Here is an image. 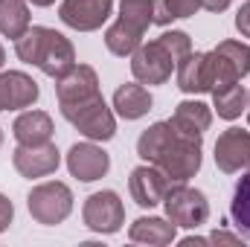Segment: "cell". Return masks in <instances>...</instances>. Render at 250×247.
I'll list each match as a JSON object with an SVG mask.
<instances>
[{
	"mask_svg": "<svg viewBox=\"0 0 250 247\" xmlns=\"http://www.w3.org/2000/svg\"><path fill=\"white\" fill-rule=\"evenodd\" d=\"M56 96L64 120L87 140L105 143L117 134L114 111L105 105L99 76L90 64H73L62 79H56Z\"/></svg>",
	"mask_w": 250,
	"mask_h": 247,
	"instance_id": "obj_1",
	"label": "cell"
},
{
	"mask_svg": "<svg viewBox=\"0 0 250 247\" xmlns=\"http://www.w3.org/2000/svg\"><path fill=\"white\" fill-rule=\"evenodd\" d=\"M137 154L157 166L172 184H187L189 178L198 175L201 169V140H192L175 131V125L169 123H154L148 125L140 140H137Z\"/></svg>",
	"mask_w": 250,
	"mask_h": 247,
	"instance_id": "obj_2",
	"label": "cell"
},
{
	"mask_svg": "<svg viewBox=\"0 0 250 247\" xmlns=\"http://www.w3.org/2000/svg\"><path fill=\"white\" fill-rule=\"evenodd\" d=\"M15 53L23 64L38 67L50 79H62L76 64V50H73L70 38H64L62 32H56L50 26H29L15 41Z\"/></svg>",
	"mask_w": 250,
	"mask_h": 247,
	"instance_id": "obj_3",
	"label": "cell"
},
{
	"mask_svg": "<svg viewBox=\"0 0 250 247\" xmlns=\"http://www.w3.org/2000/svg\"><path fill=\"white\" fill-rule=\"evenodd\" d=\"M154 23V0H120V18L105 32V47L114 56H131L140 44L146 29Z\"/></svg>",
	"mask_w": 250,
	"mask_h": 247,
	"instance_id": "obj_4",
	"label": "cell"
},
{
	"mask_svg": "<svg viewBox=\"0 0 250 247\" xmlns=\"http://www.w3.org/2000/svg\"><path fill=\"white\" fill-rule=\"evenodd\" d=\"M163 209H166V218L175 227H187V230H198L209 218V201H207V195L201 189H192L187 184L169 186V192L163 198Z\"/></svg>",
	"mask_w": 250,
	"mask_h": 247,
	"instance_id": "obj_5",
	"label": "cell"
},
{
	"mask_svg": "<svg viewBox=\"0 0 250 247\" xmlns=\"http://www.w3.org/2000/svg\"><path fill=\"white\" fill-rule=\"evenodd\" d=\"M26 206H29V215L44 224V227H56L67 221V215L73 212V192L70 186L62 181H50V184H38L29 198H26Z\"/></svg>",
	"mask_w": 250,
	"mask_h": 247,
	"instance_id": "obj_6",
	"label": "cell"
},
{
	"mask_svg": "<svg viewBox=\"0 0 250 247\" xmlns=\"http://www.w3.org/2000/svg\"><path fill=\"white\" fill-rule=\"evenodd\" d=\"M207 59H209L212 90L239 84L250 73V47L245 41H221L215 50L207 53Z\"/></svg>",
	"mask_w": 250,
	"mask_h": 247,
	"instance_id": "obj_7",
	"label": "cell"
},
{
	"mask_svg": "<svg viewBox=\"0 0 250 247\" xmlns=\"http://www.w3.org/2000/svg\"><path fill=\"white\" fill-rule=\"evenodd\" d=\"M82 221L87 230L99 233V236H111V233H120L125 224V206L120 201L117 192L111 189H102V192H93L84 206H82Z\"/></svg>",
	"mask_w": 250,
	"mask_h": 247,
	"instance_id": "obj_8",
	"label": "cell"
},
{
	"mask_svg": "<svg viewBox=\"0 0 250 247\" xmlns=\"http://www.w3.org/2000/svg\"><path fill=\"white\" fill-rule=\"evenodd\" d=\"M175 67H178V62L169 56V50L160 41L140 44L131 53V73L140 84H163V82H169Z\"/></svg>",
	"mask_w": 250,
	"mask_h": 247,
	"instance_id": "obj_9",
	"label": "cell"
},
{
	"mask_svg": "<svg viewBox=\"0 0 250 247\" xmlns=\"http://www.w3.org/2000/svg\"><path fill=\"white\" fill-rule=\"evenodd\" d=\"M114 12V0H62L59 18L76 32L99 29Z\"/></svg>",
	"mask_w": 250,
	"mask_h": 247,
	"instance_id": "obj_10",
	"label": "cell"
},
{
	"mask_svg": "<svg viewBox=\"0 0 250 247\" xmlns=\"http://www.w3.org/2000/svg\"><path fill=\"white\" fill-rule=\"evenodd\" d=\"M59 163H62V154L53 145V140L41 143V145H18L12 151V166L18 169L21 178H29V181L53 175L59 169Z\"/></svg>",
	"mask_w": 250,
	"mask_h": 247,
	"instance_id": "obj_11",
	"label": "cell"
},
{
	"mask_svg": "<svg viewBox=\"0 0 250 247\" xmlns=\"http://www.w3.org/2000/svg\"><path fill=\"white\" fill-rule=\"evenodd\" d=\"M67 169L76 181L82 184H93L99 178L108 175L111 169V157L105 148H99L96 143H76L70 151H67Z\"/></svg>",
	"mask_w": 250,
	"mask_h": 247,
	"instance_id": "obj_12",
	"label": "cell"
},
{
	"mask_svg": "<svg viewBox=\"0 0 250 247\" xmlns=\"http://www.w3.org/2000/svg\"><path fill=\"white\" fill-rule=\"evenodd\" d=\"M169 186H172V181H169L157 166H151V163H148V166H137V169L131 172V178H128L131 198H134V204L143 206V209L160 206L163 198H166V192H169Z\"/></svg>",
	"mask_w": 250,
	"mask_h": 247,
	"instance_id": "obj_13",
	"label": "cell"
},
{
	"mask_svg": "<svg viewBox=\"0 0 250 247\" xmlns=\"http://www.w3.org/2000/svg\"><path fill=\"white\" fill-rule=\"evenodd\" d=\"M215 166L224 175H236L242 169H250V131L227 128L215 140Z\"/></svg>",
	"mask_w": 250,
	"mask_h": 247,
	"instance_id": "obj_14",
	"label": "cell"
},
{
	"mask_svg": "<svg viewBox=\"0 0 250 247\" xmlns=\"http://www.w3.org/2000/svg\"><path fill=\"white\" fill-rule=\"evenodd\" d=\"M178 87L184 93H212V76H209V59L207 53H189L178 67Z\"/></svg>",
	"mask_w": 250,
	"mask_h": 247,
	"instance_id": "obj_15",
	"label": "cell"
},
{
	"mask_svg": "<svg viewBox=\"0 0 250 247\" xmlns=\"http://www.w3.org/2000/svg\"><path fill=\"white\" fill-rule=\"evenodd\" d=\"M12 134L18 140V145H41V143H50L56 128H53V117L47 111H23L15 125H12Z\"/></svg>",
	"mask_w": 250,
	"mask_h": 247,
	"instance_id": "obj_16",
	"label": "cell"
},
{
	"mask_svg": "<svg viewBox=\"0 0 250 247\" xmlns=\"http://www.w3.org/2000/svg\"><path fill=\"white\" fill-rule=\"evenodd\" d=\"M169 123L175 125L178 134L192 137V140H201L204 131L212 123V111H209V105H204V102H198V99H187V102H181V105L175 108V114H172Z\"/></svg>",
	"mask_w": 250,
	"mask_h": 247,
	"instance_id": "obj_17",
	"label": "cell"
},
{
	"mask_svg": "<svg viewBox=\"0 0 250 247\" xmlns=\"http://www.w3.org/2000/svg\"><path fill=\"white\" fill-rule=\"evenodd\" d=\"M128 239L131 242H137V245H172L175 242V224L169 221V218H157V215H143V218H137L134 224H131V230H128Z\"/></svg>",
	"mask_w": 250,
	"mask_h": 247,
	"instance_id": "obj_18",
	"label": "cell"
},
{
	"mask_svg": "<svg viewBox=\"0 0 250 247\" xmlns=\"http://www.w3.org/2000/svg\"><path fill=\"white\" fill-rule=\"evenodd\" d=\"M151 93L137 82V84H123L117 87L114 93V111L123 117V120H140L151 111Z\"/></svg>",
	"mask_w": 250,
	"mask_h": 247,
	"instance_id": "obj_19",
	"label": "cell"
},
{
	"mask_svg": "<svg viewBox=\"0 0 250 247\" xmlns=\"http://www.w3.org/2000/svg\"><path fill=\"white\" fill-rule=\"evenodd\" d=\"M3 82H6V108L9 111H21V108H29L38 102V84L32 76H26L21 70H9V73H3Z\"/></svg>",
	"mask_w": 250,
	"mask_h": 247,
	"instance_id": "obj_20",
	"label": "cell"
},
{
	"mask_svg": "<svg viewBox=\"0 0 250 247\" xmlns=\"http://www.w3.org/2000/svg\"><path fill=\"white\" fill-rule=\"evenodd\" d=\"M212 108L221 120H239L248 111V90L242 84L218 87V90H212Z\"/></svg>",
	"mask_w": 250,
	"mask_h": 247,
	"instance_id": "obj_21",
	"label": "cell"
},
{
	"mask_svg": "<svg viewBox=\"0 0 250 247\" xmlns=\"http://www.w3.org/2000/svg\"><path fill=\"white\" fill-rule=\"evenodd\" d=\"M29 29V6L26 0H0V32L6 38H21Z\"/></svg>",
	"mask_w": 250,
	"mask_h": 247,
	"instance_id": "obj_22",
	"label": "cell"
},
{
	"mask_svg": "<svg viewBox=\"0 0 250 247\" xmlns=\"http://www.w3.org/2000/svg\"><path fill=\"white\" fill-rule=\"evenodd\" d=\"M230 218L239 230V236L250 242V169L245 172V178L233 189V201H230Z\"/></svg>",
	"mask_w": 250,
	"mask_h": 247,
	"instance_id": "obj_23",
	"label": "cell"
},
{
	"mask_svg": "<svg viewBox=\"0 0 250 247\" xmlns=\"http://www.w3.org/2000/svg\"><path fill=\"white\" fill-rule=\"evenodd\" d=\"M198 9H204V0H154V23L169 26L172 21L192 18Z\"/></svg>",
	"mask_w": 250,
	"mask_h": 247,
	"instance_id": "obj_24",
	"label": "cell"
},
{
	"mask_svg": "<svg viewBox=\"0 0 250 247\" xmlns=\"http://www.w3.org/2000/svg\"><path fill=\"white\" fill-rule=\"evenodd\" d=\"M166 50H169V56L175 59V62H181L184 56L192 53V38H189L187 32H181V29H172V32H163L160 38H157Z\"/></svg>",
	"mask_w": 250,
	"mask_h": 247,
	"instance_id": "obj_25",
	"label": "cell"
},
{
	"mask_svg": "<svg viewBox=\"0 0 250 247\" xmlns=\"http://www.w3.org/2000/svg\"><path fill=\"white\" fill-rule=\"evenodd\" d=\"M236 29L242 32V38H250V0L242 3V9L236 12Z\"/></svg>",
	"mask_w": 250,
	"mask_h": 247,
	"instance_id": "obj_26",
	"label": "cell"
},
{
	"mask_svg": "<svg viewBox=\"0 0 250 247\" xmlns=\"http://www.w3.org/2000/svg\"><path fill=\"white\" fill-rule=\"evenodd\" d=\"M12 218H15V206H12V201H9L6 195H0V233L9 230Z\"/></svg>",
	"mask_w": 250,
	"mask_h": 247,
	"instance_id": "obj_27",
	"label": "cell"
},
{
	"mask_svg": "<svg viewBox=\"0 0 250 247\" xmlns=\"http://www.w3.org/2000/svg\"><path fill=\"white\" fill-rule=\"evenodd\" d=\"M209 245H242V236L239 233H227V230H215L209 236Z\"/></svg>",
	"mask_w": 250,
	"mask_h": 247,
	"instance_id": "obj_28",
	"label": "cell"
},
{
	"mask_svg": "<svg viewBox=\"0 0 250 247\" xmlns=\"http://www.w3.org/2000/svg\"><path fill=\"white\" fill-rule=\"evenodd\" d=\"M233 0H204V9L207 12H224Z\"/></svg>",
	"mask_w": 250,
	"mask_h": 247,
	"instance_id": "obj_29",
	"label": "cell"
},
{
	"mask_svg": "<svg viewBox=\"0 0 250 247\" xmlns=\"http://www.w3.org/2000/svg\"><path fill=\"white\" fill-rule=\"evenodd\" d=\"M0 111H9L6 108V82H3V73H0Z\"/></svg>",
	"mask_w": 250,
	"mask_h": 247,
	"instance_id": "obj_30",
	"label": "cell"
},
{
	"mask_svg": "<svg viewBox=\"0 0 250 247\" xmlns=\"http://www.w3.org/2000/svg\"><path fill=\"white\" fill-rule=\"evenodd\" d=\"M26 3H32V6H53L56 0H26Z\"/></svg>",
	"mask_w": 250,
	"mask_h": 247,
	"instance_id": "obj_31",
	"label": "cell"
},
{
	"mask_svg": "<svg viewBox=\"0 0 250 247\" xmlns=\"http://www.w3.org/2000/svg\"><path fill=\"white\" fill-rule=\"evenodd\" d=\"M3 62H6V50L0 47V67H3Z\"/></svg>",
	"mask_w": 250,
	"mask_h": 247,
	"instance_id": "obj_32",
	"label": "cell"
},
{
	"mask_svg": "<svg viewBox=\"0 0 250 247\" xmlns=\"http://www.w3.org/2000/svg\"><path fill=\"white\" fill-rule=\"evenodd\" d=\"M248 123H250V90H248Z\"/></svg>",
	"mask_w": 250,
	"mask_h": 247,
	"instance_id": "obj_33",
	"label": "cell"
},
{
	"mask_svg": "<svg viewBox=\"0 0 250 247\" xmlns=\"http://www.w3.org/2000/svg\"><path fill=\"white\" fill-rule=\"evenodd\" d=\"M0 145H3V128H0Z\"/></svg>",
	"mask_w": 250,
	"mask_h": 247,
	"instance_id": "obj_34",
	"label": "cell"
}]
</instances>
